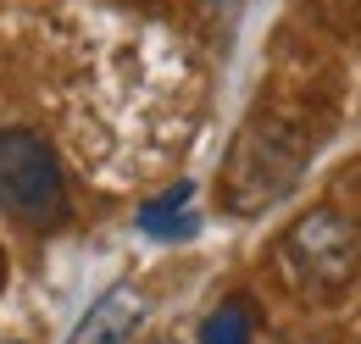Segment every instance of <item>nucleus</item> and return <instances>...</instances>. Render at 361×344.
Masks as SVG:
<instances>
[{"label":"nucleus","mask_w":361,"mask_h":344,"mask_svg":"<svg viewBox=\"0 0 361 344\" xmlns=\"http://www.w3.org/2000/svg\"><path fill=\"white\" fill-rule=\"evenodd\" d=\"M300 167H306V139H300V128L256 117V123H245V133L233 139V150H228V161H223V206L233 216L267 211L272 200L289 195V183H295Z\"/></svg>","instance_id":"f257e3e1"},{"label":"nucleus","mask_w":361,"mask_h":344,"mask_svg":"<svg viewBox=\"0 0 361 344\" xmlns=\"http://www.w3.org/2000/svg\"><path fill=\"white\" fill-rule=\"evenodd\" d=\"M67 172L34 128H0V211L23 228H61L67 222Z\"/></svg>","instance_id":"f03ea898"},{"label":"nucleus","mask_w":361,"mask_h":344,"mask_svg":"<svg viewBox=\"0 0 361 344\" xmlns=\"http://www.w3.org/2000/svg\"><path fill=\"white\" fill-rule=\"evenodd\" d=\"M278 266H283V278L295 289L334 295L361 266V228L345 211H334V206H317L278 239Z\"/></svg>","instance_id":"7ed1b4c3"},{"label":"nucleus","mask_w":361,"mask_h":344,"mask_svg":"<svg viewBox=\"0 0 361 344\" xmlns=\"http://www.w3.org/2000/svg\"><path fill=\"white\" fill-rule=\"evenodd\" d=\"M139 322H145V295L128 289V283H117V289H106L84 311V322L67 333V344H128Z\"/></svg>","instance_id":"20e7f679"},{"label":"nucleus","mask_w":361,"mask_h":344,"mask_svg":"<svg viewBox=\"0 0 361 344\" xmlns=\"http://www.w3.org/2000/svg\"><path fill=\"white\" fill-rule=\"evenodd\" d=\"M189 183H173L167 195H156L150 206H139V228L150 233V239H189L195 233V211H183L189 206Z\"/></svg>","instance_id":"39448f33"},{"label":"nucleus","mask_w":361,"mask_h":344,"mask_svg":"<svg viewBox=\"0 0 361 344\" xmlns=\"http://www.w3.org/2000/svg\"><path fill=\"white\" fill-rule=\"evenodd\" d=\"M200 344H250V300L233 295L200 322Z\"/></svg>","instance_id":"423d86ee"}]
</instances>
